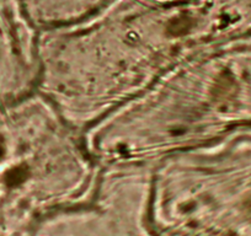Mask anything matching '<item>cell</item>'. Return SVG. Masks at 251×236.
I'll return each instance as SVG.
<instances>
[{"instance_id": "7a4b0ae2", "label": "cell", "mask_w": 251, "mask_h": 236, "mask_svg": "<svg viewBox=\"0 0 251 236\" xmlns=\"http://www.w3.org/2000/svg\"><path fill=\"white\" fill-rule=\"evenodd\" d=\"M251 127V36L188 57L83 132L103 165L149 163Z\"/></svg>"}, {"instance_id": "6da1fadb", "label": "cell", "mask_w": 251, "mask_h": 236, "mask_svg": "<svg viewBox=\"0 0 251 236\" xmlns=\"http://www.w3.org/2000/svg\"><path fill=\"white\" fill-rule=\"evenodd\" d=\"M250 31L251 0L121 4L40 31L38 91L83 133L177 63Z\"/></svg>"}]
</instances>
